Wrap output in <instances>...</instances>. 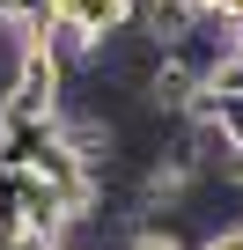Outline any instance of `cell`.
Instances as JSON below:
<instances>
[{
    "mask_svg": "<svg viewBox=\"0 0 243 250\" xmlns=\"http://www.w3.org/2000/svg\"><path fill=\"white\" fill-rule=\"evenodd\" d=\"M66 66L44 52V44H30V52H15V74L0 81V118H59V103H66Z\"/></svg>",
    "mask_w": 243,
    "mask_h": 250,
    "instance_id": "cell-1",
    "label": "cell"
},
{
    "mask_svg": "<svg viewBox=\"0 0 243 250\" xmlns=\"http://www.w3.org/2000/svg\"><path fill=\"white\" fill-rule=\"evenodd\" d=\"M140 88H148V110L177 125V118H184V103H192V88H199V66L170 52V59H155V66H148V81H140Z\"/></svg>",
    "mask_w": 243,
    "mask_h": 250,
    "instance_id": "cell-2",
    "label": "cell"
},
{
    "mask_svg": "<svg viewBox=\"0 0 243 250\" xmlns=\"http://www.w3.org/2000/svg\"><path fill=\"white\" fill-rule=\"evenodd\" d=\"M59 15H66V22H81V30L103 44V37H118V30L133 22V0H59Z\"/></svg>",
    "mask_w": 243,
    "mask_h": 250,
    "instance_id": "cell-3",
    "label": "cell"
},
{
    "mask_svg": "<svg viewBox=\"0 0 243 250\" xmlns=\"http://www.w3.org/2000/svg\"><path fill=\"white\" fill-rule=\"evenodd\" d=\"M22 199H30V169L0 162V228H22Z\"/></svg>",
    "mask_w": 243,
    "mask_h": 250,
    "instance_id": "cell-4",
    "label": "cell"
},
{
    "mask_svg": "<svg viewBox=\"0 0 243 250\" xmlns=\"http://www.w3.org/2000/svg\"><path fill=\"white\" fill-rule=\"evenodd\" d=\"M221 133H228V147H243V96L221 103Z\"/></svg>",
    "mask_w": 243,
    "mask_h": 250,
    "instance_id": "cell-5",
    "label": "cell"
},
{
    "mask_svg": "<svg viewBox=\"0 0 243 250\" xmlns=\"http://www.w3.org/2000/svg\"><path fill=\"white\" fill-rule=\"evenodd\" d=\"M199 250H243V221H228V228H214Z\"/></svg>",
    "mask_w": 243,
    "mask_h": 250,
    "instance_id": "cell-6",
    "label": "cell"
},
{
    "mask_svg": "<svg viewBox=\"0 0 243 250\" xmlns=\"http://www.w3.org/2000/svg\"><path fill=\"white\" fill-rule=\"evenodd\" d=\"M8 250H66V243H52V235H37V228H15V243Z\"/></svg>",
    "mask_w": 243,
    "mask_h": 250,
    "instance_id": "cell-7",
    "label": "cell"
},
{
    "mask_svg": "<svg viewBox=\"0 0 243 250\" xmlns=\"http://www.w3.org/2000/svg\"><path fill=\"white\" fill-rule=\"evenodd\" d=\"M221 184H228V191H243V147H228V162H221Z\"/></svg>",
    "mask_w": 243,
    "mask_h": 250,
    "instance_id": "cell-8",
    "label": "cell"
},
{
    "mask_svg": "<svg viewBox=\"0 0 243 250\" xmlns=\"http://www.w3.org/2000/svg\"><path fill=\"white\" fill-rule=\"evenodd\" d=\"M0 15H8V0H0Z\"/></svg>",
    "mask_w": 243,
    "mask_h": 250,
    "instance_id": "cell-9",
    "label": "cell"
}]
</instances>
